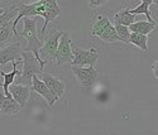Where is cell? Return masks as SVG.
<instances>
[{"instance_id": "obj_16", "label": "cell", "mask_w": 158, "mask_h": 135, "mask_svg": "<svg viewBox=\"0 0 158 135\" xmlns=\"http://www.w3.org/2000/svg\"><path fill=\"white\" fill-rule=\"evenodd\" d=\"M153 3H154L153 0H143V2H140V3H139V5H138V6H135V8H133V9L128 8V11L130 13L131 15H134V17H137L138 14H144V15H146V17L148 18V20H147V22L156 24V22H154V20H153V18H152L151 11H149V6H151V4H153Z\"/></svg>"}, {"instance_id": "obj_13", "label": "cell", "mask_w": 158, "mask_h": 135, "mask_svg": "<svg viewBox=\"0 0 158 135\" xmlns=\"http://www.w3.org/2000/svg\"><path fill=\"white\" fill-rule=\"evenodd\" d=\"M22 110V107L14 101L11 96H5L4 93H0V112L13 115Z\"/></svg>"}, {"instance_id": "obj_19", "label": "cell", "mask_w": 158, "mask_h": 135, "mask_svg": "<svg viewBox=\"0 0 158 135\" xmlns=\"http://www.w3.org/2000/svg\"><path fill=\"white\" fill-rule=\"evenodd\" d=\"M18 15V6L17 3H13L9 6H6L4 9V13L0 15V28L6 24H9L10 22H13Z\"/></svg>"}, {"instance_id": "obj_23", "label": "cell", "mask_w": 158, "mask_h": 135, "mask_svg": "<svg viewBox=\"0 0 158 135\" xmlns=\"http://www.w3.org/2000/svg\"><path fill=\"white\" fill-rule=\"evenodd\" d=\"M152 67H153V71H154V78H157V76H158V72H157V61H154L152 63Z\"/></svg>"}, {"instance_id": "obj_7", "label": "cell", "mask_w": 158, "mask_h": 135, "mask_svg": "<svg viewBox=\"0 0 158 135\" xmlns=\"http://www.w3.org/2000/svg\"><path fill=\"white\" fill-rule=\"evenodd\" d=\"M42 82L48 87V90L51 91V93L55 96L56 100L61 99L64 96L66 93V84L63 81H61L58 77L53 76L52 73H47V72H42L41 73V78Z\"/></svg>"}, {"instance_id": "obj_8", "label": "cell", "mask_w": 158, "mask_h": 135, "mask_svg": "<svg viewBox=\"0 0 158 135\" xmlns=\"http://www.w3.org/2000/svg\"><path fill=\"white\" fill-rule=\"evenodd\" d=\"M22 44L18 43H9L8 46L0 48V64H6L9 62H18L22 63Z\"/></svg>"}, {"instance_id": "obj_2", "label": "cell", "mask_w": 158, "mask_h": 135, "mask_svg": "<svg viewBox=\"0 0 158 135\" xmlns=\"http://www.w3.org/2000/svg\"><path fill=\"white\" fill-rule=\"evenodd\" d=\"M22 64H23V71L20 72V76L17 77L15 85H23V86H32V78L34 76H38L43 72L41 68V63L37 61L34 55L32 52L23 51L22 52Z\"/></svg>"}, {"instance_id": "obj_3", "label": "cell", "mask_w": 158, "mask_h": 135, "mask_svg": "<svg viewBox=\"0 0 158 135\" xmlns=\"http://www.w3.org/2000/svg\"><path fill=\"white\" fill-rule=\"evenodd\" d=\"M62 35V31H57L56 28H51L48 31V34L44 35V43L42 48L38 51V56L43 62L48 63L51 61L56 59V53H57V47L60 38Z\"/></svg>"}, {"instance_id": "obj_6", "label": "cell", "mask_w": 158, "mask_h": 135, "mask_svg": "<svg viewBox=\"0 0 158 135\" xmlns=\"http://www.w3.org/2000/svg\"><path fill=\"white\" fill-rule=\"evenodd\" d=\"M56 61L58 66L63 64H71L72 62V52H71V38L69 32H62L60 38L57 53H56Z\"/></svg>"}, {"instance_id": "obj_9", "label": "cell", "mask_w": 158, "mask_h": 135, "mask_svg": "<svg viewBox=\"0 0 158 135\" xmlns=\"http://www.w3.org/2000/svg\"><path fill=\"white\" fill-rule=\"evenodd\" d=\"M10 96L14 99V101L22 107H25L31 99V87L23 85H10L8 88Z\"/></svg>"}, {"instance_id": "obj_20", "label": "cell", "mask_w": 158, "mask_h": 135, "mask_svg": "<svg viewBox=\"0 0 158 135\" xmlns=\"http://www.w3.org/2000/svg\"><path fill=\"white\" fill-rule=\"evenodd\" d=\"M148 35H142V34H135L130 33L128 38V44H133L143 51H148Z\"/></svg>"}, {"instance_id": "obj_5", "label": "cell", "mask_w": 158, "mask_h": 135, "mask_svg": "<svg viewBox=\"0 0 158 135\" xmlns=\"http://www.w3.org/2000/svg\"><path fill=\"white\" fill-rule=\"evenodd\" d=\"M71 70L73 72V76L76 77L78 85L82 88L93 87L99 77V72L95 67H76L71 66Z\"/></svg>"}, {"instance_id": "obj_1", "label": "cell", "mask_w": 158, "mask_h": 135, "mask_svg": "<svg viewBox=\"0 0 158 135\" xmlns=\"http://www.w3.org/2000/svg\"><path fill=\"white\" fill-rule=\"evenodd\" d=\"M23 31L18 32V37H23L25 40H27V47L23 48V51L27 52H32L34 57L37 58V61L41 63V68L43 70L46 62H43L38 56V51L42 48L43 43L38 39L37 37V20L35 18H23Z\"/></svg>"}, {"instance_id": "obj_11", "label": "cell", "mask_w": 158, "mask_h": 135, "mask_svg": "<svg viewBox=\"0 0 158 135\" xmlns=\"http://www.w3.org/2000/svg\"><path fill=\"white\" fill-rule=\"evenodd\" d=\"M31 87L38 93V95H41V96L47 101L49 109H52V107H53V104H55L57 100H56L55 96L51 93V91L48 90V87L42 82L41 80L38 78V76H34V77L32 78V86H31Z\"/></svg>"}, {"instance_id": "obj_24", "label": "cell", "mask_w": 158, "mask_h": 135, "mask_svg": "<svg viewBox=\"0 0 158 135\" xmlns=\"http://www.w3.org/2000/svg\"><path fill=\"white\" fill-rule=\"evenodd\" d=\"M101 4H102V2H90L89 3L90 6H100Z\"/></svg>"}, {"instance_id": "obj_12", "label": "cell", "mask_w": 158, "mask_h": 135, "mask_svg": "<svg viewBox=\"0 0 158 135\" xmlns=\"http://www.w3.org/2000/svg\"><path fill=\"white\" fill-rule=\"evenodd\" d=\"M111 23L110 18L105 13H95L93 19V27H91V34L94 37L100 38L101 33L105 31V28Z\"/></svg>"}, {"instance_id": "obj_18", "label": "cell", "mask_w": 158, "mask_h": 135, "mask_svg": "<svg viewBox=\"0 0 158 135\" xmlns=\"http://www.w3.org/2000/svg\"><path fill=\"white\" fill-rule=\"evenodd\" d=\"M14 35L18 37V31L13 27V22L2 27V28H0V48L8 46V43H10L11 38Z\"/></svg>"}, {"instance_id": "obj_21", "label": "cell", "mask_w": 158, "mask_h": 135, "mask_svg": "<svg viewBox=\"0 0 158 135\" xmlns=\"http://www.w3.org/2000/svg\"><path fill=\"white\" fill-rule=\"evenodd\" d=\"M100 39L104 40V42H106V43H115V42H120L122 43L120 38L118 37V34L115 32V28H114L113 23H110L106 28H105V31L100 35Z\"/></svg>"}, {"instance_id": "obj_22", "label": "cell", "mask_w": 158, "mask_h": 135, "mask_svg": "<svg viewBox=\"0 0 158 135\" xmlns=\"http://www.w3.org/2000/svg\"><path fill=\"white\" fill-rule=\"evenodd\" d=\"M114 25V28H115V32L118 34V37L120 38L122 40V43L124 44H128V38H129V28L128 27H124V25H119V24H113Z\"/></svg>"}, {"instance_id": "obj_17", "label": "cell", "mask_w": 158, "mask_h": 135, "mask_svg": "<svg viewBox=\"0 0 158 135\" xmlns=\"http://www.w3.org/2000/svg\"><path fill=\"white\" fill-rule=\"evenodd\" d=\"M135 22V17L131 15L128 11V8L122 9L120 11L114 13L113 14V24H119V25H124V27H129L130 24H133Z\"/></svg>"}, {"instance_id": "obj_10", "label": "cell", "mask_w": 158, "mask_h": 135, "mask_svg": "<svg viewBox=\"0 0 158 135\" xmlns=\"http://www.w3.org/2000/svg\"><path fill=\"white\" fill-rule=\"evenodd\" d=\"M60 14H61V10H60V6H58L57 2H55V0H47V2H46V10L43 11V14L41 15V17L44 18V24L42 27V32H41L42 38L44 37V33H46L48 23L52 22L53 19H56Z\"/></svg>"}, {"instance_id": "obj_15", "label": "cell", "mask_w": 158, "mask_h": 135, "mask_svg": "<svg viewBox=\"0 0 158 135\" xmlns=\"http://www.w3.org/2000/svg\"><path fill=\"white\" fill-rule=\"evenodd\" d=\"M129 32L130 33H135V34H142V35H148L151 34V32L154 31L156 24L149 23L147 20H139V22H134L133 24H130L129 27Z\"/></svg>"}, {"instance_id": "obj_14", "label": "cell", "mask_w": 158, "mask_h": 135, "mask_svg": "<svg viewBox=\"0 0 158 135\" xmlns=\"http://www.w3.org/2000/svg\"><path fill=\"white\" fill-rule=\"evenodd\" d=\"M11 64H13V66H11V67H13V71H11L10 73H5V72H3V71H0V75L4 77V82H3V84H0V87L3 88V91H4L3 93H4L5 96H10V93H9L8 88H9L10 85H13L14 80H15L17 77L20 76V71H18V68H17L18 62H13Z\"/></svg>"}, {"instance_id": "obj_4", "label": "cell", "mask_w": 158, "mask_h": 135, "mask_svg": "<svg viewBox=\"0 0 158 135\" xmlns=\"http://www.w3.org/2000/svg\"><path fill=\"white\" fill-rule=\"evenodd\" d=\"M72 52V62L71 66L76 67H84V66H90V67H95L98 63L99 58V51L96 48H89L84 49L80 48L78 46L71 47Z\"/></svg>"}, {"instance_id": "obj_25", "label": "cell", "mask_w": 158, "mask_h": 135, "mask_svg": "<svg viewBox=\"0 0 158 135\" xmlns=\"http://www.w3.org/2000/svg\"><path fill=\"white\" fill-rule=\"evenodd\" d=\"M4 9H5V8H0V15H2L3 13H4Z\"/></svg>"}]
</instances>
